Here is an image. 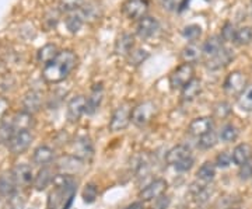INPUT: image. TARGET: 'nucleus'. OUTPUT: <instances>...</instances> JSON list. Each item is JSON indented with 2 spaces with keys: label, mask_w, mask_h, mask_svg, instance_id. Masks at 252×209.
Here are the masks:
<instances>
[{
  "label": "nucleus",
  "mask_w": 252,
  "mask_h": 209,
  "mask_svg": "<svg viewBox=\"0 0 252 209\" xmlns=\"http://www.w3.org/2000/svg\"><path fill=\"white\" fill-rule=\"evenodd\" d=\"M224 91L228 96H234L238 99V96L247 89V76L243 72H231L224 80Z\"/></svg>",
  "instance_id": "obj_6"
},
{
  "label": "nucleus",
  "mask_w": 252,
  "mask_h": 209,
  "mask_svg": "<svg viewBox=\"0 0 252 209\" xmlns=\"http://www.w3.org/2000/svg\"><path fill=\"white\" fill-rule=\"evenodd\" d=\"M160 30V23L156 17L152 16H146L142 18L139 23H137V27H136V34L139 38H142L143 41L146 39H150L152 36L156 35V33Z\"/></svg>",
  "instance_id": "obj_9"
},
{
  "label": "nucleus",
  "mask_w": 252,
  "mask_h": 209,
  "mask_svg": "<svg viewBox=\"0 0 252 209\" xmlns=\"http://www.w3.org/2000/svg\"><path fill=\"white\" fill-rule=\"evenodd\" d=\"M104 100V87L102 84H94V87L91 89L90 96L87 97V108H86V112L89 115H93L97 112V109L99 108L101 103Z\"/></svg>",
  "instance_id": "obj_15"
},
{
  "label": "nucleus",
  "mask_w": 252,
  "mask_h": 209,
  "mask_svg": "<svg viewBox=\"0 0 252 209\" xmlns=\"http://www.w3.org/2000/svg\"><path fill=\"white\" fill-rule=\"evenodd\" d=\"M149 6V0H126L122 4V13L129 20L140 21L147 16Z\"/></svg>",
  "instance_id": "obj_4"
},
{
  "label": "nucleus",
  "mask_w": 252,
  "mask_h": 209,
  "mask_svg": "<svg viewBox=\"0 0 252 209\" xmlns=\"http://www.w3.org/2000/svg\"><path fill=\"white\" fill-rule=\"evenodd\" d=\"M98 195V190L94 184H87L83 190V201L86 204H93L94 201L97 200Z\"/></svg>",
  "instance_id": "obj_41"
},
{
  "label": "nucleus",
  "mask_w": 252,
  "mask_h": 209,
  "mask_svg": "<svg viewBox=\"0 0 252 209\" xmlns=\"http://www.w3.org/2000/svg\"><path fill=\"white\" fill-rule=\"evenodd\" d=\"M190 156H192V153H190V149H189L188 146H174L172 149H170V150L167 152V155H165V162H167V164H170V166H175V164H178L180 162H182V160L190 157Z\"/></svg>",
  "instance_id": "obj_20"
},
{
  "label": "nucleus",
  "mask_w": 252,
  "mask_h": 209,
  "mask_svg": "<svg viewBox=\"0 0 252 209\" xmlns=\"http://www.w3.org/2000/svg\"><path fill=\"white\" fill-rule=\"evenodd\" d=\"M217 143V135L212 131V132H209L206 135H203V137L199 138V146L202 147V149H210V147H213V146Z\"/></svg>",
  "instance_id": "obj_42"
},
{
  "label": "nucleus",
  "mask_w": 252,
  "mask_h": 209,
  "mask_svg": "<svg viewBox=\"0 0 252 209\" xmlns=\"http://www.w3.org/2000/svg\"><path fill=\"white\" fill-rule=\"evenodd\" d=\"M93 155V145L87 138H81L77 139L74 143H73V156L79 157V159H86V157H90Z\"/></svg>",
  "instance_id": "obj_29"
},
{
  "label": "nucleus",
  "mask_w": 252,
  "mask_h": 209,
  "mask_svg": "<svg viewBox=\"0 0 252 209\" xmlns=\"http://www.w3.org/2000/svg\"><path fill=\"white\" fill-rule=\"evenodd\" d=\"M59 14H61L59 10H49V11L46 13L45 17H44V26H45L46 31L54 30V28L56 27V24H58V21H59Z\"/></svg>",
  "instance_id": "obj_39"
},
{
  "label": "nucleus",
  "mask_w": 252,
  "mask_h": 209,
  "mask_svg": "<svg viewBox=\"0 0 252 209\" xmlns=\"http://www.w3.org/2000/svg\"><path fill=\"white\" fill-rule=\"evenodd\" d=\"M135 48V36L132 34L125 33L121 36H118V39L115 41V54L119 56L127 58V55L130 54Z\"/></svg>",
  "instance_id": "obj_19"
},
{
  "label": "nucleus",
  "mask_w": 252,
  "mask_h": 209,
  "mask_svg": "<svg viewBox=\"0 0 252 209\" xmlns=\"http://www.w3.org/2000/svg\"><path fill=\"white\" fill-rule=\"evenodd\" d=\"M76 66H77V56L72 51L64 49L59 52L55 61L44 66L42 77L48 83H61L64 79H67V76L74 70Z\"/></svg>",
  "instance_id": "obj_1"
},
{
  "label": "nucleus",
  "mask_w": 252,
  "mask_h": 209,
  "mask_svg": "<svg viewBox=\"0 0 252 209\" xmlns=\"http://www.w3.org/2000/svg\"><path fill=\"white\" fill-rule=\"evenodd\" d=\"M11 173L14 175V180L17 182V187H23V188H27L30 187L32 182H34V174H32V169L26 163L17 164Z\"/></svg>",
  "instance_id": "obj_11"
},
{
  "label": "nucleus",
  "mask_w": 252,
  "mask_h": 209,
  "mask_svg": "<svg viewBox=\"0 0 252 209\" xmlns=\"http://www.w3.org/2000/svg\"><path fill=\"white\" fill-rule=\"evenodd\" d=\"M14 135H16V131H14V128L11 127L10 121L0 124V143L1 145H4V143L7 145Z\"/></svg>",
  "instance_id": "obj_38"
},
{
  "label": "nucleus",
  "mask_w": 252,
  "mask_h": 209,
  "mask_svg": "<svg viewBox=\"0 0 252 209\" xmlns=\"http://www.w3.org/2000/svg\"><path fill=\"white\" fill-rule=\"evenodd\" d=\"M237 103H238V107L243 109V111L251 112L252 111V86H248V87H247V89H245V90L238 96Z\"/></svg>",
  "instance_id": "obj_33"
},
{
  "label": "nucleus",
  "mask_w": 252,
  "mask_h": 209,
  "mask_svg": "<svg viewBox=\"0 0 252 209\" xmlns=\"http://www.w3.org/2000/svg\"><path fill=\"white\" fill-rule=\"evenodd\" d=\"M59 49L58 46L54 45V44H46L42 48H39L38 54H36V58H38V62L41 65L46 66L48 64H51L52 61L56 59V56L59 55Z\"/></svg>",
  "instance_id": "obj_27"
},
{
  "label": "nucleus",
  "mask_w": 252,
  "mask_h": 209,
  "mask_svg": "<svg viewBox=\"0 0 252 209\" xmlns=\"http://www.w3.org/2000/svg\"><path fill=\"white\" fill-rule=\"evenodd\" d=\"M9 100L6 97H1L0 96V121L3 119V117L6 115L7 109H9Z\"/></svg>",
  "instance_id": "obj_49"
},
{
  "label": "nucleus",
  "mask_w": 252,
  "mask_h": 209,
  "mask_svg": "<svg viewBox=\"0 0 252 209\" xmlns=\"http://www.w3.org/2000/svg\"><path fill=\"white\" fill-rule=\"evenodd\" d=\"M149 58V52L147 51H144L143 48H135L130 54L127 55V62L129 65H132V66H139V65H142Z\"/></svg>",
  "instance_id": "obj_34"
},
{
  "label": "nucleus",
  "mask_w": 252,
  "mask_h": 209,
  "mask_svg": "<svg viewBox=\"0 0 252 209\" xmlns=\"http://www.w3.org/2000/svg\"><path fill=\"white\" fill-rule=\"evenodd\" d=\"M231 112V108H230V104L228 103H219L216 107H215V115L217 118H225L228 114Z\"/></svg>",
  "instance_id": "obj_44"
},
{
  "label": "nucleus",
  "mask_w": 252,
  "mask_h": 209,
  "mask_svg": "<svg viewBox=\"0 0 252 209\" xmlns=\"http://www.w3.org/2000/svg\"><path fill=\"white\" fill-rule=\"evenodd\" d=\"M231 162H233V155H230L228 152H221L216 157L217 167H220V169H227L231 164Z\"/></svg>",
  "instance_id": "obj_43"
},
{
  "label": "nucleus",
  "mask_w": 252,
  "mask_h": 209,
  "mask_svg": "<svg viewBox=\"0 0 252 209\" xmlns=\"http://www.w3.org/2000/svg\"><path fill=\"white\" fill-rule=\"evenodd\" d=\"M130 121H132V108L127 104H122L114 111L111 121H109V129L112 132L124 131L127 128Z\"/></svg>",
  "instance_id": "obj_5"
},
{
  "label": "nucleus",
  "mask_w": 252,
  "mask_h": 209,
  "mask_svg": "<svg viewBox=\"0 0 252 209\" xmlns=\"http://www.w3.org/2000/svg\"><path fill=\"white\" fill-rule=\"evenodd\" d=\"M42 107V94L39 91L31 90L23 99V111L34 115Z\"/></svg>",
  "instance_id": "obj_14"
},
{
  "label": "nucleus",
  "mask_w": 252,
  "mask_h": 209,
  "mask_svg": "<svg viewBox=\"0 0 252 209\" xmlns=\"http://www.w3.org/2000/svg\"><path fill=\"white\" fill-rule=\"evenodd\" d=\"M230 209H237V208H230Z\"/></svg>",
  "instance_id": "obj_51"
},
{
  "label": "nucleus",
  "mask_w": 252,
  "mask_h": 209,
  "mask_svg": "<svg viewBox=\"0 0 252 209\" xmlns=\"http://www.w3.org/2000/svg\"><path fill=\"white\" fill-rule=\"evenodd\" d=\"M237 35V28L233 23H225L221 28V39L225 42H234Z\"/></svg>",
  "instance_id": "obj_40"
},
{
  "label": "nucleus",
  "mask_w": 252,
  "mask_h": 209,
  "mask_svg": "<svg viewBox=\"0 0 252 209\" xmlns=\"http://www.w3.org/2000/svg\"><path fill=\"white\" fill-rule=\"evenodd\" d=\"M200 91H202V82L195 77L192 82H189L188 84L182 89L181 99H182V101H185V103H190V101L195 100L196 97H199Z\"/></svg>",
  "instance_id": "obj_26"
},
{
  "label": "nucleus",
  "mask_w": 252,
  "mask_h": 209,
  "mask_svg": "<svg viewBox=\"0 0 252 209\" xmlns=\"http://www.w3.org/2000/svg\"><path fill=\"white\" fill-rule=\"evenodd\" d=\"M55 180V174L52 169H49L48 166L42 167L38 174L35 175L34 178V182H32V187L35 188L36 191H44L46 190Z\"/></svg>",
  "instance_id": "obj_17"
},
{
  "label": "nucleus",
  "mask_w": 252,
  "mask_h": 209,
  "mask_svg": "<svg viewBox=\"0 0 252 209\" xmlns=\"http://www.w3.org/2000/svg\"><path fill=\"white\" fill-rule=\"evenodd\" d=\"M220 139L225 142V143H230V142H234L235 139L238 138V129L233 125V124H227L224 127L221 128L220 131Z\"/></svg>",
  "instance_id": "obj_36"
},
{
  "label": "nucleus",
  "mask_w": 252,
  "mask_h": 209,
  "mask_svg": "<svg viewBox=\"0 0 252 209\" xmlns=\"http://www.w3.org/2000/svg\"><path fill=\"white\" fill-rule=\"evenodd\" d=\"M250 177H252V163L248 162L244 166H241V170H240V178L241 180H248Z\"/></svg>",
  "instance_id": "obj_48"
},
{
  "label": "nucleus",
  "mask_w": 252,
  "mask_h": 209,
  "mask_svg": "<svg viewBox=\"0 0 252 209\" xmlns=\"http://www.w3.org/2000/svg\"><path fill=\"white\" fill-rule=\"evenodd\" d=\"M84 23H86V21H84V18H83V16H81L80 11H76V13L69 14V16L66 17V20H64L66 28H67V30H69V33H72V34L79 33Z\"/></svg>",
  "instance_id": "obj_31"
},
{
  "label": "nucleus",
  "mask_w": 252,
  "mask_h": 209,
  "mask_svg": "<svg viewBox=\"0 0 252 209\" xmlns=\"http://www.w3.org/2000/svg\"><path fill=\"white\" fill-rule=\"evenodd\" d=\"M10 124H11V127L14 128L16 132L30 131L31 128L34 127V117L31 114L26 112V111H20V112L13 115Z\"/></svg>",
  "instance_id": "obj_18"
},
{
  "label": "nucleus",
  "mask_w": 252,
  "mask_h": 209,
  "mask_svg": "<svg viewBox=\"0 0 252 209\" xmlns=\"http://www.w3.org/2000/svg\"><path fill=\"white\" fill-rule=\"evenodd\" d=\"M58 169L62 172L63 174H69L73 175L74 173L80 172L81 167H83V160L76 157V156H62L58 159Z\"/></svg>",
  "instance_id": "obj_13"
},
{
  "label": "nucleus",
  "mask_w": 252,
  "mask_h": 209,
  "mask_svg": "<svg viewBox=\"0 0 252 209\" xmlns=\"http://www.w3.org/2000/svg\"><path fill=\"white\" fill-rule=\"evenodd\" d=\"M125 209H144L143 202H133L130 205H127Z\"/></svg>",
  "instance_id": "obj_50"
},
{
  "label": "nucleus",
  "mask_w": 252,
  "mask_h": 209,
  "mask_svg": "<svg viewBox=\"0 0 252 209\" xmlns=\"http://www.w3.org/2000/svg\"><path fill=\"white\" fill-rule=\"evenodd\" d=\"M167 187H168V184H167L165 180L157 178V180H154V181H152L150 184H147L144 187L143 190L140 191V194H139V198L142 201L157 200L158 197L164 195V192L167 191Z\"/></svg>",
  "instance_id": "obj_8"
},
{
  "label": "nucleus",
  "mask_w": 252,
  "mask_h": 209,
  "mask_svg": "<svg viewBox=\"0 0 252 209\" xmlns=\"http://www.w3.org/2000/svg\"><path fill=\"white\" fill-rule=\"evenodd\" d=\"M86 0H59L58 3V10L61 13H67L72 14L76 11H80L81 7L84 6Z\"/></svg>",
  "instance_id": "obj_32"
},
{
  "label": "nucleus",
  "mask_w": 252,
  "mask_h": 209,
  "mask_svg": "<svg viewBox=\"0 0 252 209\" xmlns=\"http://www.w3.org/2000/svg\"><path fill=\"white\" fill-rule=\"evenodd\" d=\"M168 207H170V198L167 195H161L157 200H154L152 209H168Z\"/></svg>",
  "instance_id": "obj_47"
},
{
  "label": "nucleus",
  "mask_w": 252,
  "mask_h": 209,
  "mask_svg": "<svg viewBox=\"0 0 252 209\" xmlns=\"http://www.w3.org/2000/svg\"><path fill=\"white\" fill-rule=\"evenodd\" d=\"M224 48L225 46L223 45L221 36L213 35L210 36V38H207L206 41H205V44L202 45V51H203V56L206 59H210V58L216 56L220 51H223Z\"/></svg>",
  "instance_id": "obj_23"
},
{
  "label": "nucleus",
  "mask_w": 252,
  "mask_h": 209,
  "mask_svg": "<svg viewBox=\"0 0 252 209\" xmlns=\"http://www.w3.org/2000/svg\"><path fill=\"white\" fill-rule=\"evenodd\" d=\"M54 159V149H51L49 146H38L35 150H34V153H32V160H34V163L38 164V166H42V167H45V166H48L49 163H52Z\"/></svg>",
  "instance_id": "obj_24"
},
{
  "label": "nucleus",
  "mask_w": 252,
  "mask_h": 209,
  "mask_svg": "<svg viewBox=\"0 0 252 209\" xmlns=\"http://www.w3.org/2000/svg\"><path fill=\"white\" fill-rule=\"evenodd\" d=\"M203 55L202 46H199L196 42H189L181 52V58L184 61V64H195L200 59V56Z\"/></svg>",
  "instance_id": "obj_25"
},
{
  "label": "nucleus",
  "mask_w": 252,
  "mask_h": 209,
  "mask_svg": "<svg viewBox=\"0 0 252 209\" xmlns=\"http://www.w3.org/2000/svg\"><path fill=\"white\" fill-rule=\"evenodd\" d=\"M156 114V104L153 101H144L132 109V122L136 127H146Z\"/></svg>",
  "instance_id": "obj_3"
},
{
  "label": "nucleus",
  "mask_w": 252,
  "mask_h": 209,
  "mask_svg": "<svg viewBox=\"0 0 252 209\" xmlns=\"http://www.w3.org/2000/svg\"><path fill=\"white\" fill-rule=\"evenodd\" d=\"M161 6L167 11H174L182 6V0H161Z\"/></svg>",
  "instance_id": "obj_46"
},
{
  "label": "nucleus",
  "mask_w": 252,
  "mask_h": 209,
  "mask_svg": "<svg viewBox=\"0 0 252 209\" xmlns=\"http://www.w3.org/2000/svg\"><path fill=\"white\" fill-rule=\"evenodd\" d=\"M17 192V182L11 172L3 173L0 175V197L9 198Z\"/></svg>",
  "instance_id": "obj_22"
},
{
  "label": "nucleus",
  "mask_w": 252,
  "mask_h": 209,
  "mask_svg": "<svg viewBox=\"0 0 252 209\" xmlns=\"http://www.w3.org/2000/svg\"><path fill=\"white\" fill-rule=\"evenodd\" d=\"M80 13L83 18H84V21L95 23V21H98L102 17V7L97 1H89V3H84Z\"/></svg>",
  "instance_id": "obj_21"
},
{
  "label": "nucleus",
  "mask_w": 252,
  "mask_h": 209,
  "mask_svg": "<svg viewBox=\"0 0 252 209\" xmlns=\"http://www.w3.org/2000/svg\"><path fill=\"white\" fill-rule=\"evenodd\" d=\"M86 108H87V99L84 96H76L72 100L67 103V119L69 122H77L79 119L83 117V114H86Z\"/></svg>",
  "instance_id": "obj_10"
},
{
  "label": "nucleus",
  "mask_w": 252,
  "mask_h": 209,
  "mask_svg": "<svg viewBox=\"0 0 252 209\" xmlns=\"http://www.w3.org/2000/svg\"><path fill=\"white\" fill-rule=\"evenodd\" d=\"M182 36L188 39L189 42H196L202 36V28L198 24H189L182 30Z\"/></svg>",
  "instance_id": "obj_35"
},
{
  "label": "nucleus",
  "mask_w": 252,
  "mask_h": 209,
  "mask_svg": "<svg viewBox=\"0 0 252 209\" xmlns=\"http://www.w3.org/2000/svg\"><path fill=\"white\" fill-rule=\"evenodd\" d=\"M252 157V147L248 143H241V145L235 146V149L233 150V162L237 166H244L245 163H248Z\"/></svg>",
  "instance_id": "obj_28"
},
{
  "label": "nucleus",
  "mask_w": 252,
  "mask_h": 209,
  "mask_svg": "<svg viewBox=\"0 0 252 209\" xmlns=\"http://www.w3.org/2000/svg\"><path fill=\"white\" fill-rule=\"evenodd\" d=\"M213 131V119L210 117H200L195 118L188 127V132L192 137L200 138Z\"/></svg>",
  "instance_id": "obj_12"
},
{
  "label": "nucleus",
  "mask_w": 252,
  "mask_h": 209,
  "mask_svg": "<svg viewBox=\"0 0 252 209\" xmlns=\"http://www.w3.org/2000/svg\"><path fill=\"white\" fill-rule=\"evenodd\" d=\"M32 139H34V137L30 131L16 132V135L11 138V140L7 143V147L13 155H23L31 146Z\"/></svg>",
  "instance_id": "obj_7"
},
{
  "label": "nucleus",
  "mask_w": 252,
  "mask_h": 209,
  "mask_svg": "<svg viewBox=\"0 0 252 209\" xmlns=\"http://www.w3.org/2000/svg\"><path fill=\"white\" fill-rule=\"evenodd\" d=\"M252 41V28L251 27H241L237 30V35H235V44L240 46L248 45Z\"/></svg>",
  "instance_id": "obj_37"
},
{
  "label": "nucleus",
  "mask_w": 252,
  "mask_h": 209,
  "mask_svg": "<svg viewBox=\"0 0 252 209\" xmlns=\"http://www.w3.org/2000/svg\"><path fill=\"white\" fill-rule=\"evenodd\" d=\"M193 163H195V160H193V157L190 156V157L182 160V162H180L178 164H175L174 169H175L177 172H188V170H190V169L193 167Z\"/></svg>",
  "instance_id": "obj_45"
},
{
  "label": "nucleus",
  "mask_w": 252,
  "mask_h": 209,
  "mask_svg": "<svg viewBox=\"0 0 252 209\" xmlns=\"http://www.w3.org/2000/svg\"><path fill=\"white\" fill-rule=\"evenodd\" d=\"M215 175H216V166L210 163V162H206V163H203L199 167L198 173H196V180L202 182V184L209 185L210 182L215 180Z\"/></svg>",
  "instance_id": "obj_30"
},
{
  "label": "nucleus",
  "mask_w": 252,
  "mask_h": 209,
  "mask_svg": "<svg viewBox=\"0 0 252 209\" xmlns=\"http://www.w3.org/2000/svg\"><path fill=\"white\" fill-rule=\"evenodd\" d=\"M195 79V69L190 64L180 65L170 76V86L172 90L177 89H184L189 82H192Z\"/></svg>",
  "instance_id": "obj_2"
},
{
  "label": "nucleus",
  "mask_w": 252,
  "mask_h": 209,
  "mask_svg": "<svg viewBox=\"0 0 252 209\" xmlns=\"http://www.w3.org/2000/svg\"><path fill=\"white\" fill-rule=\"evenodd\" d=\"M234 55L233 52L228 49V48H224L223 51H220L216 56L210 58V59H206V68L210 69V70H217V69H221L227 65L230 64L233 61Z\"/></svg>",
  "instance_id": "obj_16"
}]
</instances>
